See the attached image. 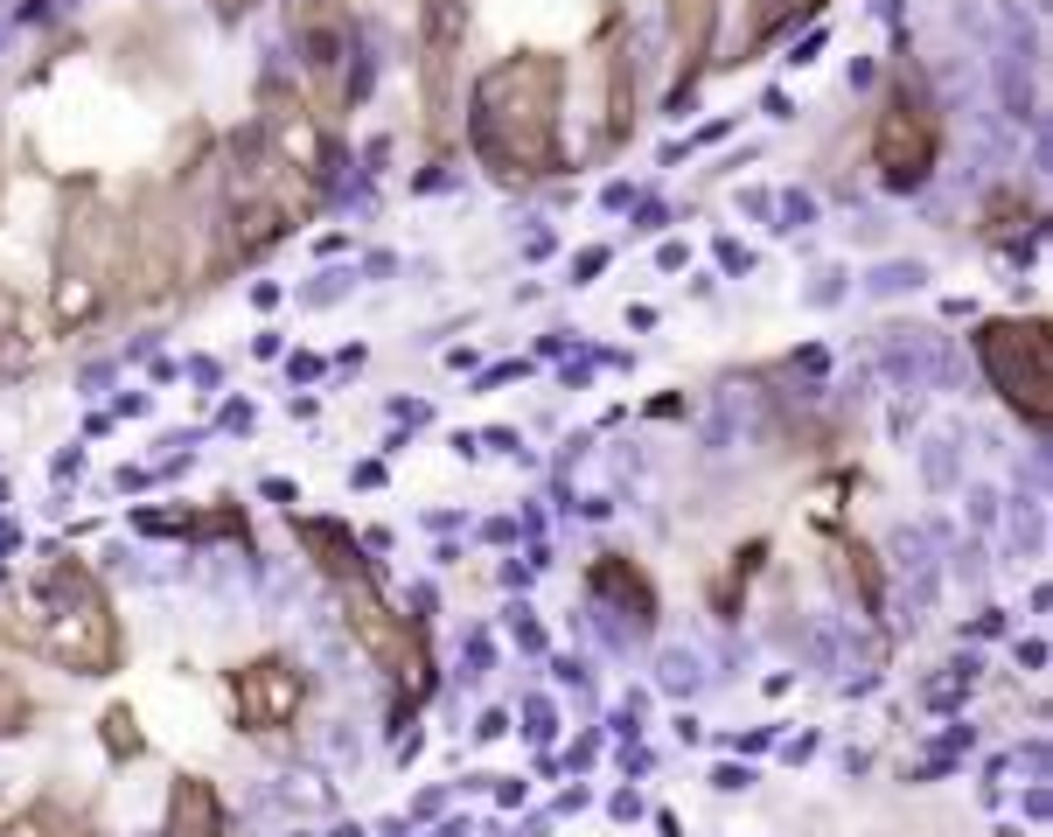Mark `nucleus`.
Instances as JSON below:
<instances>
[]
</instances>
